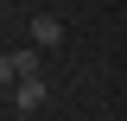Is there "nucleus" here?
Listing matches in <instances>:
<instances>
[{
	"label": "nucleus",
	"instance_id": "nucleus-1",
	"mask_svg": "<svg viewBox=\"0 0 127 121\" xmlns=\"http://www.w3.org/2000/svg\"><path fill=\"white\" fill-rule=\"evenodd\" d=\"M0 76H6V89L26 83V76H38V45L32 51H6V58H0Z\"/></svg>",
	"mask_w": 127,
	"mask_h": 121
},
{
	"label": "nucleus",
	"instance_id": "nucleus-3",
	"mask_svg": "<svg viewBox=\"0 0 127 121\" xmlns=\"http://www.w3.org/2000/svg\"><path fill=\"white\" fill-rule=\"evenodd\" d=\"M45 96H51V89H45V76H26V83L13 89V102H19V108H45Z\"/></svg>",
	"mask_w": 127,
	"mask_h": 121
},
{
	"label": "nucleus",
	"instance_id": "nucleus-2",
	"mask_svg": "<svg viewBox=\"0 0 127 121\" xmlns=\"http://www.w3.org/2000/svg\"><path fill=\"white\" fill-rule=\"evenodd\" d=\"M32 45H38V51H51V45H64V26H57L51 13H38V19H32Z\"/></svg>",
	"mask_w": 127,
	"mask_h": 121
}]
</instances>
